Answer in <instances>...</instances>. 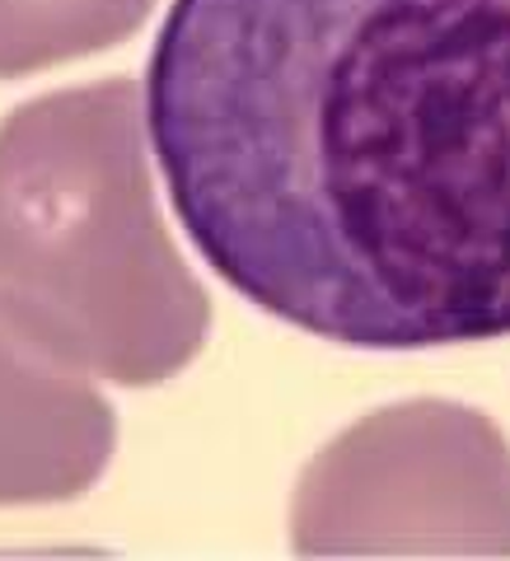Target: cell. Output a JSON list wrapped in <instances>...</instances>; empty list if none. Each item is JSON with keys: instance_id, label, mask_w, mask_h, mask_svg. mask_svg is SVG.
I'll use <instances>...</instances> for the list:
<instances>
[{"instance_id": "3957f363", "label": "cell", "mask_w": 510, "mask_h": 561, "mask_svg": "<svg viewBox=\"0 0 510 561\" xmlns=\"http://www.w3.org/2000/svg\"><path fill=\"white\" fill-rule=\"evenodd\" d=\"M305 557H510V445L478 408H379L314 454L291 505Z\"/></svg>"}, {"instance_id": "277c9868", "label": "cell", "mask_w": 510, "mask_h": 561, "mask_svg": "<svg viewBox=\"0 0 510 561\" xmlns=\"http://www.w3.org/2000/svg\"><path fill=\"white\" fill-rule=\"evenodd\" d=\"M146 0H0V57H47L109 38L132 24Z\"/></svg>"}, {"instance_id": "6da1fadb", "label": "cell", "mask_w": 510, "mask_h": 561, "mask_svg": "<svg viewBox=\"0 0 510 561\" xmlns=\"http://www.w3.org/2000/svg\"><path fill=\"white\" fill-rule=\"evenodd\" d=\"M146 136L202 257L291 328L510 337V0H173Z\"/></svg>"}, {"instance_id": "7a4b0ae2", "label": "cell", "mask_w": 510, "mask_h": 561, "mask_svg": "<svg viewBox=\"0 0 510 561\" xmlns=\"http://www.w3.org/2000/svg\"><path fill=\"white\" fill-rule=\"evenodd\" d=\"M0 262L66 342L127 379H160L206 342V295L173 257L140 179L132 94L29 122L0 192Z\"/></svg>"}]
</instances>
